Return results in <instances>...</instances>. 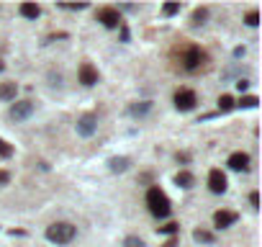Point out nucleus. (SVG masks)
I'll return each mask as SVG.
<instances>
[{
    "label": "nucleus",
    "instance_id": "7",
    "mask_svg": "<svg viewBox=\"0 0 262 247\" xmlns=\"http://www.w3.org/2000/svg\"><path fill=\"white\" fill-rule=\"evenodd\" d=\"M77 134L80 136H93L95 132H98V118L93 116V114H85V116H80L77 118Z\"/></svg>",
    "mask_w": 262,
    "mask_h": 247
},
{
    "label": "nucleus",
    "instance_id": "3",
    "mask_svg": "<svg viewBox=\"0 0 262 247\" xmlns=\"http://www.w3.org/2000/svg\"><path fill=\"white\" fill-rule=\"evenodd\" d=\"M75 234H77V229L70 222H57V224L47 227V240L54 245H67L75 240Z\"/></svg>",
    "mask_w": 262,
    "mask_h": 247
},
{
    "label": "nucleus",
    "instance_id": "13",
    "mask_svg": "<svg viewBox=\"0 0 262 247\" xmlns=\"http://www.w3.org/2000/svg\"><path fill=\"white\" fill-rule=\"evenodd\" d=\"M193 183H195V178H193V172H188V170H180L175 175V186L177 188H193Z\"/></svg>",
    "mask_w": 262,
    "mask_h": 247
},
{
    "label": "nucleus",
    "instance_id": "19",
    "mask_svg": "<svg viewBox=\"0 0 262 247\" xmlns=\"http://www.w3.org/2000/svg\"><path fill=\"white\" fill-rule=\"evenodd\" d=\"M234 106H237V100H234L231 95H221L219 98V111H231Z\"/></svg>",
    "mask_w": 262,
    "mask_h": 247
},
{
    "label": "nucleus",
    "instance_id": "20",
    "mask_svg": "<svg viewBox=\"0 0 262 247\" xmlns=\"http://www.w3.org/2000/svg\"><path fill=\"white\" fill-rule=\"evenodd\" d=\"M257 103H260V100H257V95H242L237 106H242V108H255Z\"/></svg>",
    "mask_w": 262,
    "mask_h": 247
},
{
    "label": "nucleus",
    "instance_id": "11",
    "mask_svg": "<svg viewBox=\"0 0 262 247\" xmlns=\"http://www.w3.org/2000/svg\"><path fill=\"white\" fill-rule=\"evenodd\" d=\"M227 165H229L231 170H237V172L249 170V154H247V152H234V154H229Z\"/></svg>",
    "mask_w": 262,
    "mask_h": 247
},
{
    "label": "nucleus",
    "instance_id": "23",
    "mask_svg": "<svg viewBox=\"0 0 262 247\" xmlns=\"http://www.w3.org/2000/svg\"><path fill=\"white\" fill-rule=\"evenodd\" d=\"M180 11V3H165V5H162V13H165V16H175Z\"/></svg>",
    "mask_w": 262,
    "mask_h": 247
},
{
    "label": "nucleus",
    "instance_id": "18",
    "mask_svg": "<svg viewBox=\"0 0 262 247\" xmlns=\"http://www.w3.org/2000/svg\"><path fill=\"white\" fill-rule=\"evenodd\" d=\"M193 240H195V242H206V245H211V242H213V232L195 229V232H193Z\"/></svg>",
    "mask_w": 262,
    "mask_h": 247
},
{
    "label": "nucleus",
    "instance_id": "25",
    "mask_svg": "<svg viewBox=\"0 0 262 247\" xmlns=\"http://www.w3.org/2000/svg\"><path fill=\"white\" fill-rule=\"evenodd\" d=\"M159 232H162V234H175V232H177V224L170 222V224H165V227H159Z\"/></svg>",
    "mask_w": 262,
    "mask_h": 247
},
{
    "label": "nucleus",
    "instance_id": "22",
    "mask_svg": "<svg viewBox=\"0 0 262 247\" xmlns=\"http://www.w3.org/2000/svg\"><path fill=\"white\" fill-rule=\"evenodd\" d=\"M0 157H13V147H11V144H8L5 139H0Z\"/></svg>",
    "mask_w": 262,
    "mask_h": 247
},
{
    "label": "nucleus",
    "instance_id": "14",
    "mask_svg": "<svg viewBox=\"0 0 262 247\" xmlns=\"http://www.w3.org/2000/svg\"><path fill=\"white\" fill-rule=\"evenodd\" d=\"M18 11H21L23 18H39V16H41V8L36 5V3H21V8H18Z\"/></svg>",
    "mask_w": 262,
    "mask_h": 247
},
{
    "label": "nucleus",
    "instance_id": "5",
    "mask_svg": "<svg viewBox=\"0 0 262 247\" xmlns=\"http://www.w3.org/2000/svg\"><path fill=\"white\" fill-rule=\"evenodd\" d=\"M36 111V103L31 98H26V100H16V103L11 106V118L13 121H26L31 114Z\"/></svg>",
    "mask_w": 262,
    "mask_h": 247
},
{
    "label": "nucleus",
    "instance_id": "28",
    "mask_svg": "<svg viewBox=\"0 0 262 247\" xmlns=\"http://www.w3.org/2000/svg\"><path fill=\"white\" fill-rule=\"evenodd\" d=\"M237 88H239V90H247V88H249V80H242V77H239V80H237Z\"/></svg>",
    "mask_w": 262,
    "mask_h": 247
},
{
    "label": "nucleus",
    "instance_id": "8",
    "mask_svg": "<svg viewBox=\"0 0 262 247\" xmlns=\"http://www.w3.org/2000/svg\"><path fill=\"white\" fill-rule=\"evenodd\" d=\"M77 77H80V82H83V85H95L98 82V70L90 65V62H83V65H80V70H77Z\"/></svg>",
    "mask_w": 262,
    "mask_h": 247
},
{
    "label": "nucleus",
    "instance_id": "4",
    "mask_svg": "<svg viewBox=\"0 0 262 247\" xmlns=\"http://www.w3.org/2000/svg\"><path fill=\"white\" fill-rule=\"evenodd\" d=\"M195 103H198L195 90H191V88H180L177 93H175V108H177V111H193Z\"/></svg>",
    "mask_w": 262,
    "mask_h": 247
},
{
    "label": "nucleus",
    "instance_id": "9",
    "mask_svg": "<svg viewBox=\"0 0 262 247\" xmlns=\"http://www.w3.org/2000/svg\"><path fill=\"white\" fill-rule=\"evenodd\" d=\"M209 188L213 193H224V190H227V175H224L219 168H213L209 172Z\"/></svg>",
    "mask_w": 262,
    "mask_h": 247
},
{
    "label": "nucleus",
    "instance_id": "29",
    "mask_svg": "<svg viewBox=\"0 0 262 247\" xmlns=\"http://www.w3.org/2000/svg\"><path fill=\"white\" fill-rule=\"evenodd\" d=\"M175 242H177V240H175V237H173V240H167V242L162 245V247H175Z\"/></svg>",
    "mask_w": 262,
    "mask_h": 247
},
{
    "label": "nucleus",
    "instance_id": "21",
    "mask_svg": "<svg viewBox=\"0 0 262 247\" xmlns=\"http://www.w3.org/2000/svg\"><path fill=\"white\" fill-rule=\"evenodd\" d=\"M123 247H147V245H144V240H141V237L131 234V237H126V240H123Z\"/></svg>",
    "mask_w": 262,
    "mask_h": 247
},
{
    "label": "nucleus",
    "instance_id": "1",
    "mask_svg": "<svg viewBox=\"0 0 262 247\" xmlns=\"http://www.w3.org/2000/svg\"><path fill=\"white\" fill-rule=\"evenodd\" d=\"M173 57L177 59V65L183 67L185 72H201L209 67V54H206L201 47H195V44H183V47H177L173 52Z\"/></svg>",
    "mask_w": 262,
    "mask_h": 247
},
{
    "label": "nucleus",
    "instance_id": "27",
    "mask_svg": "<svg viewBox=\"0 0 262 247\" xmlns=\"http://www.w3.org/2000/svg\"><path fill=\"white\" fill-rule=\"evenodd\" d=\"M8 180H11V172H8V170H0V186H5Z\"/></svg>",
    "mask_w": 262,
    "mask_h": 247
},
{
    "label": "nucleus",
    "instance_id": "26",
    "mask_svg": "<svg viewBox=\"0 0 262 247\" xmlns=\"http://www.w3.org/2000/svg\"><path fill=\"white\" fill-rule=\"evenodd\" d=\"M249 204L255 206V209L260 206V196H257V190H252V193H249Z\"/></svg>",
    "mask_w": 262,
    "mask_h": 247
},
{
    "label": "nucleus",
    "instance_id": "17",
    "mask_svg": "<svg viewBox=\"0 0 262 247\" xmlns=\"http://www.w3.org/2000/svg\"><path fill=\"white\" fill-rule=\"evenodd\" d=\"M206 18H209V11H206V8H195L193 16H191V23H193V26H203Z\"/></svg>",
    "mask_w": 262,
    "mask_h": 247
},
{
    "label": "nucleus",
    "instance_id": "30",
    "mask_svg": "<svg viewBox=\"0 0 262 247\" xmlns=\"http://www.w3.org/2000/svg\"><path fill=\"white\" fill-rule=\"evenodd\" d=\"M0 72H3V62H0Z\"/></svg>",
    "mask_w": 262,
    "mask_h": 247
},
{
    "label": "nucleus",
    "instance_id": "24",
    "mask_svg": "<svg viewBox=\"0 0 262 247\" xmlns=\"http://www.w3.org/2000/svg\"><path fill=\"white\" fill-rule=\"evenodd\" d=\"M245 21H247V26H257L260 23V11H249L245 16Z\"/></svg>",
    "mask_w": 262,
    "mask_h": 247
},
{
    "label": "nucleus",
    "instance_id": "10",
    "mask_svg": "<svg viewBox=\"0 0 262 247\" xmlns=\"http://www.w3.org/2000/svg\"><path fill=\"white\" fill-rule=\"evenodd\" d=\"M237 211H227V209H221V211H216L213 214V224H216V229H227V227H231L234 222H237Z\"/></svg>",
    "mask_w": 262,
    "mask_h": 247
},
{
    "label": "nucleus",
    "instance_id": "6",
    "mask_svg": "<svg viewBox=\"0 0 262 247\" xmlns=\"http://www.w3.org/2000/svg\"><path fill=\"white\" fill-rule=\"evenodd\" d=\"M98 21H101L105 29H119V26H121L119 8H101V11H98Z\"/></svg>",
    "mask_w": 262,
    "mask_h": 247
},
{
    "label": "nucleus",
    "instance_id": "2",
    "mask_svg": "<svg viewBox=\"0 0 262 247\" xmlns=\"http://www.w3.org/2000/svg\"><path fill=\"white\" fill-rule=\"evenodd\" d=\"M147 206H149V211L155 214L157 219H165V216H170V211H173L167 193H165L159 186H152V188L147 190Z\"/></svg>",
    "mask_w": 262,
    "mask_h": 247
},
{
    "label": "nucleus",
    "instance_id": "16",
    "mask_svg": "<svg viewBox=\"0 0 262 247\" xmlns=\"http://www.w3.org/2000/svg\"><path fill=\"white\" fill-rule=\"evenodd\" d=\"M152 111V103L149 100H139V103H131L129 106V114L131 116H144V114H149Z\"/></svg>",
    "mask_w": 262,
    "mask_h": 247
},
{
    "label": "nucleus",
    "instance_id": "12",
    "mask_svg": "<svg viewBox=\"0 0 262 247\" xmlns=\"http://www.w3.org/2000/svg\"><path fill=\"white\" fill-rule=\"evenodd\" d=\"M129 165H131L129 157H111V160H108V170H111V172H126V170H129Z\"/></svg>",
    "mask_w": 262,
    "mask_h": 247
},
{
    "label": "nucleus",
    "instance_id": "15",
    "mask_svg": "<svg viewBox=\"0 0 262 247\" xmlns=\"http://www.w3.org/2000/svg\"><path fill=\"white\" fill-rule=\"evenodd\" d=\"M16 93H18L16 82H3V85H0V98L3 100H16Z\"/></svg>",
    "mask_w": 262,
    "mask_h": 247
}]
</instances>
